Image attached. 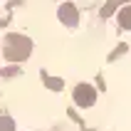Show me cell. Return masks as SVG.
<instances>
[{
	"label": "cell",
	"mask_w": 131,
	"mask_h": 131,
	"mask_svg": "<svg viewBox=\"0 0 131 131\" xmlns=\"http://www.w3.org/2000/svg\"><path fill=\"white\" fill-rule=\"evenodd\" d=\"M30 52H32V40L30 37L17 35V32H10L5 37V50H3V54H5L7 62H22V59L30 57Z\"/></svg>",
	"instance_id": "6da1fadb"
},
{
	"label": "cell",
	"mask_w": 131,
	"mask_h": 131,
	"mask_svg": "<svg viewBox=\"0 0 131 131\" xmlns=\"http://www.w3.org/2000/svg\"><path fill=\"white\" fill-rule=\"evenodd\" d=\"M74 102H77V106H94V102H96V89L92 87V84H77L74 87Z\"/></svg>",
	"instance_id": "7a4b0ae2"
},
{
	"label": "cell",
	"mask_w": 131,
	"mask_h": 131,
	"mask_svg": "<svg viewBox=\"0 0 131 131\" xmlns=\"http://www.w3.org/2000/svg\"><path fill=\"white\" fill-rule=\"evenodd\" d=\"M57 17L62 25H67V27H74L77 22H79V13H77V7L72 5V3H62L57 10Z\"/></svg>",
	"instance_id": "3957f363"
},
{
	"label": "cell",
	"mask_w": 131,
	"mask_h": 131,
	"mask_svg": "<svg viewBox=\"0 0 131 131\" xmlns=\"http://www.w3.org/2000/svg\"><path fill=\"white\" fill-rule=\"evenodd\" d=\"M119 25L124 30H131V5H124L119 10Z\"/></svg>",
	"instance_id": "277c9868"
},
{
	"label": "cell",
	"mask_w": 131,
	"mask_h": 131,
	"mask_svg": "<svg viewBox=\"0 0 131 131\" xmlns=\"http://www.w3.org/2000/svg\"><path fill=\"white\" fill-rule=\"evenodd\" d=\"M124 3H129V0H109V3L102 7V17H109V15H114V10H116L119 5H124Z\"/></svg>",
	"instance_id": "5b68a950"
},
{
	"label": "cell",
	"mask_w": 131,
	"mask_h": 131,
	"mask_svg": "<svg viewBox=\"0 0 131 131\" xmlns=\"http://www.w3.org/2000/svg\"><path fill=\"white\" fill-rule=\"evenodd\" d=\"M45 84H47V87H50V89H54V92H59V89L64 87L59 77H45Z\"/></svg>",
	"instance_id": "8992f818"
},
{
	"label": "cell",
	"mask_w": 131,
	"mask_h": 131,
	"mask_svg": "<svg viewBox=\"0 0 131 131\" xmlns=\"http://www.w3.org/2000/svg\"><path fill=\"white\" fill-rule=\"evenodd\" d=\"M0 131H15V121L10 116H0Z\"/></svg>",
	"instance_id": "52a82bcc"
}]
</instances>
